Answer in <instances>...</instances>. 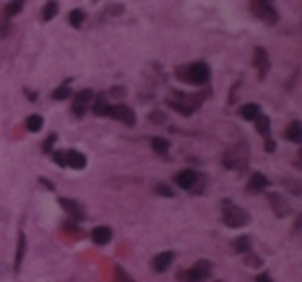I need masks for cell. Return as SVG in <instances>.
<instances>
[{"label": "cell", "instance_id": "obj_1", "mask_svg": "<svg viewBox=\"0 0 302 282\" xmlns=\"http://www.w3.org/2000/svg\"><path fill=\"white\" fill-rule=\"evenodd\" d=\"M210 66L206 62H191L187 66H179L177 68V76L189 85H206L210 81Z\"/></svg>", "mask_w": 302, "mask_h": 282}, {"label": "cell", "instance_id": "obj_2", "mask_svg": "<svg viewBox=\"0 0 302 282\" xmlns=\"http://www.w3.org/2000/svg\"><path fill=\"white\" fill-rule=\"evenodd\" d=\"M251 220L249 212L240 206H236L232 200H222V222L230 229H238Z\"/></svg>", "mask_w": 302, "mask_h": 282}, {"label": "cell", "instance_id": "obj_3", "mask_svg": "<svg viewBox=\"0 0 302 282\" xmlns=\"http://www.w3.org/2000/svg\"><path fill=\"white\" fill-rule=\"evenodd\" d=\"M249 163V146L247 142H238L222 155V165L228 169H243Z\"/></svg>", "mask_w": 302, "mask_h": 282}, {"label": "cell", "instance_id": "obj_4", "mask_svg": "<svg viewBox=\"0 0 302 282\" xmlns=\"http://www.w3.org/2000/svg\"><path fill=\"white\" fill-rule=\"evenodd\" d=\"M253 15L257 19H261L263 23H267V25H276L280 21L278 11L269 3H253Z\"/></svg>", "mask_w": 302, "mask_h": 282}, {"label": "cell", "instance_id": "obj_5", "mask_svg": "<svg viewBox=\"0 0 302 282\" xmlns=\"http://www.w3.org/2000/svg\"><path fill=\"white\" fill-rule=\"evenodd\" d=\"M212 272V262L208 260H199L185 276V282H204Z\"/></svg>", "mask_w": 302, "mask_h": 282}, {"label": "cell", "instance_id": "obj_6", "mask_svg": "<svg viewBox=\"0 0 302 282\" xmlns=\"http://www.w3.org/2000/svg\"><path fill=\"white\" fill-rule=\"evenodd\" d=\"M107 116L113 118V120H119V122H124L128 126H134L136 124V114H134L128 105H111Z\"/></svg>", "mask_w": 302, "mask_h": 282}, {"label": "cell", "instance_id": "obj_7", "mask_svg": "<svg viewBox=\"0 0 302 282\" xmlns=\"http://www.w3.org/2000/svg\"><path fill=\"white\" fill-rule=\"evenodd\" d=\"M253 66L257 68V74L261 79H265V74L271 68V62H269V54L263 47H255V52H253Z\"/></svg>", "mask_w": 302, "mask_h": 282}, {"label": "cell", "instance_id": "obj_8", "mask_svg": "<svg viewBox=\"0 0 302 282\" xmlns=\"http://www.w3.org/2000/svg\"><path fill=\"white\" fill-rule=\"evenodd\" d=\"M90 101H93V93H90V91H80V93L74 95L72 111H74V116H76V118H82V116H84V111L88 109Z\"/></svg>", "mask_w": 302, "mask_h": 282}, {"label": "cell", "instance_id": "obj_9", "mask_svg": "<svg viewBox=\"0 0 302 282\" xmlns=\"http://www.w3.org/2000/svg\"><path fill=\"white\" fill-rule=\"evenodd\" d=\"M199 180V173L193 171V169H185V171H179L175 175V184L181 188V190H191Z\"/></svg>", "mask_w": 302, "mask_h": 282}, {"label": "cell", "instance_id": "obj_10", "mask_svg": "<svg viewBox=\"0 0 302 282\" xmlns=\"http://www.w3.org/2000/svg\"><path fill=\"white\" fill-rule=\"evenodd\" d=\"M267 202H269L271 210L276 212V216L284 218V216L290 214V206H288V202L284 200V196H280V194H267Z\"/></svg>", "mask_w": 302, "mask_h": 282}, {"label": "cell", "instance_id": "obj_11", "mask_svg": "<svg viewBox=\"0 0 302 282\" xmlns=\"http://www.w3.org/2000/svg\"><path fill=\"white\" fill-rule=\"evenodd\" d=\"M58 202H60V206L66 210V214L70 218H74V220H82L84 218V212H82V208H80V204L76 200H72V198H60Z\"/></svg>", "mask_w": 302, "mask_h": 282}, {"label": "cell", "instance_id": "obj_12", "mask_svg": "<svg viewBox=\"0 0 302 282\" xmlns=\"http://www.w3.org/2000/svg\"><path fill=\"white\" fill-rule=\"evenodd\" d=\"M267 186H269L267 177L257 171V173H253V175L249 177V182H247V192H249V194H259V192H263Z\"/></svg>", "mask_w": 302, "mask_h": 282}, {"label": "cell", "instance_id": "obj_13", "mask_svg": "<svg viewBox=\"0 0 302 282\" xmlns=\"http://www.w3.org/2000/svg\"><path fill=\"white\" fill-rule=\"evenodd\" d=\"M90 239L97 243V245H107L111 239H113V231L109 227H95L93 233H90Z\"/></svg>", "mask_w": 302, "mask_h": 282}, {"label": "cell", "instance_id": "obj_14", "mask_svg": "<svg viewBox=\"0 0 302 282\" xmlns=\"http://www.w3.org/2000/svg\"><path fill=\"white\" fill-rule=\"evenodd\" d=\"M173 260H175V253L173 251H163V253H159L155 260H153V268H155V272H165L171 264H173Z\"/></svg>", "mask_w": 302, "mask_h": 282}, {"label": "cell", "instance_id": "obj_15", "mask_svg": "<svg viewBox=\"0 0 302 282\" xmlns=\"http://www.w3.org/2000/svg\"><path fill=\"white\" fill-rule=\"evenodd\" d=\"M66 161H68V167L76 169V171H80V169L86 167V157L80 152V150H66Z\"/></svg>", "mask_w": 302, "mask_h": 282}, {"label": "cell", "instance_id": "obj_16", "mask_svg": "<svg viewBox=\"0 0 302 282\" xmlns=\"http://www.w3.org/2000/svg\"><path fill=\"white\" fill-rule=\"evenodd\" d=\"M284 136L290 140V142H296V144H302V122H292L288 128H286V132H284Z\"/></svg>", "mask_w": 302, "mask_h": 282}, {"label": "cell", "instance_id": "obj_17", "mask_svg": "<svg viewBox=\"0 0 302 282\" xmlns=\"http://www.w3.org/2000/svg\"><path fill=\"white\" fill-rule=\"evenodd\" d=\"M240 118L243 120H249V122H253L259 114H261V107L257 105V103H245V105H240Z\"/></svg>", "mask_w": 302, "mask_h": 282}, {"label": "cell", "instance_id": "obj_18", "mask_svg": "<svg viewBox=\"0 0 302 282\" xmlns=\"http://www.w3.org/2000/svg\"><path fill=\"white\" fill-rule=\"evenodd\" d=\"M232 249L238 253V255H245L251 251V237L249 235H240L232 241Z\"/></svg>", "mask_w": 302, "mask_h": 282}, {"label": "cell", "instance_id": "obj_19", "mask_svg": "<svg viewBox=\"0 0 302 282\" xmlns=\"http://www.w3.org/2000/svg\"><path fill=\"white\" fill-rule=\"evenodd\" d=\"M109 103H107V99L103 97V95H99L97 99H95V103H93V114L95 116H107L109 114Z\"/></svg>", "mask_w": 302, "mask_h": 282}, {"label": "cell", "instance_id": "obj_20", "mask_svg": "<svg viewBox=\"0 0 302 282\" xmlns=\"http://www.w3.org/2000/svg\"><path fill=\"white\" fill-rule=\"evenodd\" d=\"M84 21H86V13H84L82 9H74V11H70V15H68V23H70L74 29H80V27L84 25Z\"/></svg>", "mask_w": 302, "mask_h": 282}, {"label": "cell", "instance_id": "obj_21", "mask_svg": "<svg viewBox=\"0 0 302 282\" xmlns=\"http://www.w3.org/2000/svg\"><path fill=\"white\" fill-rule=\"evenodd\" d=\"M253 122H255V130H257L263 138H267V136H269V118L263 116V114H259Z\"/></svg>", "mask_w": 302, "mask_h": 282}, {"label": "cell", "instance_id": "obj_22", "mask_svg": "<svg viewBox=\"0 0 302 282\" xmlns=\"http://www.w3.org/2000/svg\"><path fill=\"white\" fill-rule=\"evenodd\" d=\"M25 247H27V241H25V235L21 233L19 243H17V255H15V270L17 272L21 270V264H23V258H25Z\"/></svg>", "mask_w": 302, "mask_h": 282}, {"label": "cell", "instance_id": "obj_23", "mask_svg": "<svg viewBox=\"0 0 302 282\" xmlns=\"http://www.w3.org/2000/svg\"><path fill=\"white\" fill-rule=\"evenodd\" d=\"M56 15H58V3H56V0H47L43 11H41V19L43 21H52Z\"/></svg>", "mask_w": 302, "mask_h": 282}, {"label": "cell", "instance_id": "obj_24", "mask_svg": "<svg viewBox=\"0 0 302 282\" xmlns=\"http://www.w3.org/2000/svg\"><path fill=\"white\" fill-rule=\"evenodd\" d=\"M25 128H27L29 132H39V130L43 128V118H41L39 114H31V116L25 120Z\"/></svg>", "mask_w": 302, "mask_h": 282}, {"label": "cell", "instance_id": "obj_25", "mask_svg": "<svg viewBox=\"0 0 302 282\" xmlns=\"http://www.w3.org/2000/svg\"><path fill=\"white\" fill-rule=\"evenodd\" d=\"M282 184H284V188H286L290 194H294V196H302V182H300V180L286 177V180H282Z\"/></svg>", "mask_w": 302, "mask_h": 282}, {"label": "cell", "instance_id": "obj_26", "mask_svg": "<svg viewBox=\"0 0 302 282\" xmlns=\"http://www.w3.org/2000/svg\"><path fill=\"white\" fill-rule=\"evenodd\" d=\"M150 144H153V150L159 152V155H167L169 148H171L169 140H167V138H161V136H155L153 140H150Z\"/></svg>", "mask_w": 302, "mask_h": 282}, {"label": "cell", "instance_id": "obj_27", "mask_svg": "<svg viewBox=\"0 0 302 282\" xmlns=\"http://www.w3.org/2000/svg\"><path fill=\"white\" fill-rule=\"evenodd\" d=\"M72 95V91H70V85L68 83H64V85H60L54 93H52V97L56 99V101H64V99H68Z\"/></svg>", "mask_w": 302, "mask_h": 282}, {"label": "cell", "instance_id": "obj_28", "mask_svg": "<svg viewBox=\"0 0 302 282\" xmlns=\"http://www.w3.org/2000/svg\"><path fill=\"white\" fill-rule=\"evenodd\" d=\"M23 5H25V0H11V3L7 5V17H15L23 11Z\"/></svg>", "mask_w": 302, "mask_h": 282}, {"label": "cell", "instance_id": "obj_29", "mask_svg": "<svg viewBox=\"0 0 302 282\" xmlns=\"http://www.w3.org/2000/svg\"><path fill=\"white\" fill-rule=\"evenodd\" d=\"M52 159H54V163H56V165H60V167H68V161H66V150H56V152H52Z\"/></svg>", "mask_w": 302, "mask_h": 282}, {"label": "cell", "instance_id": "obj_30", "mask_svg": "<svg viewBox=\"0 0 302 282\" xmlns=\"http://www.w3.org/2000/svg\"><path fill=\"white\" fill-rule=\"evenodd\" d=\"M56 140H58V134H49L45 140H43V152H52V146L56 144Z\"/></svg>", "mask_w": 302, "mask_h": 282}, {"label": "cell", "instance_id": "obj_31", "mask_svg": "<svg viewBox=\"0 0 302 282\" xmlns=\"http://www.w3.org/2000/svg\"><path fill=\"white\" fill-rule=\"evenodd\" d=\"M155 190H157V194H161V196H167V198H173V196H175V192H173V190H171L167 184H159Z\"/></svg>", "mask_w": 302, "mask_h": 282}, {"label": "cell", "instance_id": "obj_32", "mask_svg": "<svg viewBox=\"0 0 302 282\" xmlns=\"http://www.w3.org/2000/svg\"><path fill=\"white\" fill-rule=\"evenodd\" d=\"M245 262H247L249 266H255V268L261 266V260H259V258H249V253H245Z\"/></svg>", "mask_w": 302, "mask_h": 282}, {"label": "cell", "instance_id": "obj_33", "mask_svg": "<svg viewBox=\"0 0 302 282\" xmlns=\"http://www.w3.org/2000/svg\"><path fill=\"white\" fill-rule=\"evenodd\" d=\"M265 150H267V152H274V150H276V140H271L269 136L265 138Z\"/></svg>", "mask_w": 302, "mask_h": 282}, {"label": "cell", "instance_id": "obj_34", "mask_svg": "<svg viewBox=\"0 0 302 282\" xmlns=\"http://www.w3.org/2000/svg\"><path fill=\"white\" fill-rule=\"evenodd\" d=\"M294 231H296V233L302 231V214H300V216L296 218V222H294Z\"/></svg>", "mask_w": 302, "mask_h": 282}, {"label": "cell", "instance_id": "obj_35", "mask_svg": "<svg viewBox=\"0 0 302 282\" xmlns=\"http://www.w3.org/2000/svg\"><path fill=\"white\" fill-rule=\"evenodd\" d=\"M39 182H41V184H43V186H45V188H47V190H54V184H49V182H47V180H43V177H41V180H39Z\"/></svg>", "mask_w": 302, "mask_h": 282}, {"label": "cell", "instance_id": "obj_36", "mask_svg": "<svg viewBox=\"0 0 302 282\" xmlns=\"http://www.w3.org/2000/svg\"><path fill=\"white\" fill-rule=\"evenodd\" d=\"M298 167H302V148L298 150Z\"/></svg>", "mask_w": 302, "mask_h": 282}, {"label": "cell", "instance_id": "obj_37", "mask_svg": "<svg viewBox=\"0 0 302 282\" xmlns=\"http://www.w3.org/2000/svg\"><path fill=\"white\" fill-rule=\"evenodd\" d=\"M253 3H271V0H253Z\"/></svg>", "mask_w": 302, "mask_h": 282}]
</instances>
